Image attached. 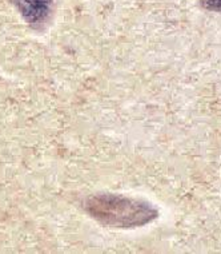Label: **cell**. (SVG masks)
<instances>
[{"label":"cell","mask_w":221,"mask_h":254,"mask_svg":"<svg viewBox=\"0 0 221 254\" xmlns=\"http://www.w3.org/2000/svg\"><path fill=\"white\" fill-rule=\"evenodd\" d=\"M200 5L207 11L221 13V0H200Z\"/></svg>","instance_id":"cell-3"},{"label":"cell","mask_w":221,"mask_h":254,"mask_svg":"<svg viewBox=\"0 0 221 254\" xmlns=\"http://www.w3.org/2000/svg\"><path fill=\"white\" fill-rule=\"evenodd\" d=\"M12 3L23 18L34 27L43 24L52 8V0H12Z\"/></svg>","instance_id":"cell-2"},{"label":"cell","mask_w":221,"mask_h":254,"mask_svg":"<svg viewBox=\"0 0 221 254\" xmlns=\"http://www.w3.org/2000/svg\"><path fill=\"white\" fill-rule=\"evenodd\" d=\"M86 207L99 222L115 228H139L157 217V210L148 202L115 194L89 198Z\"/></svg>","instance_id":"cell-1"}]
</instances>
